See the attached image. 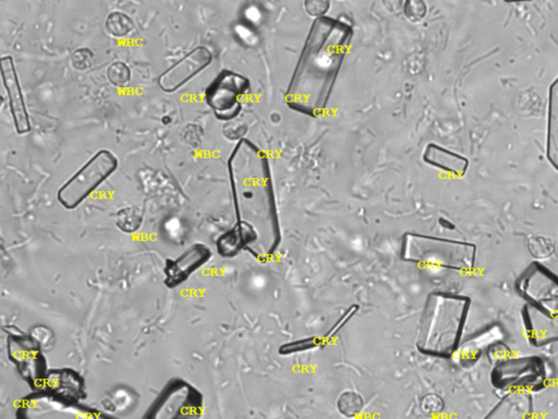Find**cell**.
Wrapping results in <instances>:
<instances>
[{"mask_svg":"<svg viewBox=\"0 0 558 419\" xmlns=\"http://www.w3.org/2000/svg\"><path fill=\"white\" fill-rule=\"evenodd\" d=\"M250 88V82L242 74L223 70L205 91V102L218 121L236 118L242 109V97Z\"/></svg>","mask_w":558,"mask_h":419,"instance_id":"cell-3","label":"cell"},{"mask_svg":"<svg viewBox=\"0 0 558 419\" xmlns=\"http://www.w3.org/2000/svg\"><path fill=\"white\" fill-rule=\"evenodd\" d=\"M426 160L432 165L456 175H463L468 167V160L465 158L438 146H433L428 149Z\"/></svg>","mask_w":558,"mask_h":419,"instance_id":"cell-11","label":"cell"},{"mask_svg":"<svg viewBox=\"0 0 558 419\" xmlns=\"http://www.w3.org/2000/svg\"><path fill=\"white\" fill-rule=\"evenodd\" d=\"M107 78L115 87L126 88L131 81L130 68L125 62H113L107 70Z\"/></svg>","mask_w":558,"mask_h":419,"instance_id":"cell-15","label":"cell"},{"mask_svg":"<svg viewBox=\"0 0 558 419\" xmlns=\"http://www.w3.org/2000/svg\"><path fill=\"white\" fill-rule=\"evenodd\" d=\"M541 363L538 359L508 360L497 366L493 373L495 385L499 387H530L540 383Z\"/></svg>","mask_w":558,"mask_h":419,"instance_id":"cell-7","label":"cell"},{"mask_svg":"<svg viewBox=\"0 0 558 419\" xmlns=\"http://www.w3.org/2000/svg\"><path fill=\"white\" fill-rule=\"evenodd\" d=\"M105 27L109 34L115 37H125L134 29L132 19L121 11L111 13L106 19Z\"/></svg>","mask_w":558,"mask_h":419,"instance_id":"cell-12","label":"cell"},{"mask_svg":"<svg viewBox=\"0 0 558 419\" xmlns=\"http://www.w3.org/2000/svg\"><path fill=\"white\" fill-rule=\"evenodd\" d=\"M143 222V214L138 207H128L117 213L116 223L123 232L134 233L140 228Z\"/></svg>","mask_w":558,"mask_h":419,"instance_id":"cell-14","label":"cell"},{"mask_svg":"<svg viewBox=\"0 0 558 419\" xmlns=\"http://www.w3.org/2000/svg\"><path fill=\"white\" fill-rule=\"evenodd\" d=\"M421 411L428 416H435L444 411V401L435 393H428L421 399Z\"/></svg>","mask_w":558,"mask_h":419,"instance_id":"cell-16","label":"cell"},{"mask_svg":"<svg viewBox=\"0 0 558 419\" xmlns=\"http://www.w3.org/2000/svg\"><path fill=\"white\" fill-rule=\"evenodd\" d=\"M468 310L463 297L436 294L426 305L421 323L418 346L430 355H450L457 348Z\"/></svg>","mask_w":558,"mask_h":419,"instance_id":"cell-1","label":"cell"},{"mask_svg":"<svg viewBox=\"0 0 558 419\" xmlns=\"http://www.w3.org/2000/svg\"><path fill=\"white\" fill-rule=\"evenodd\" d=\"M309 54L305 55V60L300 62L301 68L299 72H305L310 70V74L307 77L295 80L293 88L300 85L305 80L314 79L319 80V91L320 97L326 95V89H330V80L334 79L342 60V44H321L317 45L316 39L314 35L311 37V43L309 45ZM328 95V93H327Z\"/></svg>","mask_w":558,"mask_h":419,"instance_id":"cell-4","label":"cell"},{"mask_svg":"<svg viewBox=\"0 0 558 419\" xmlns=\"http://www.w3.org/2000/svg\"><path fill=\"white\" fill-rule=\"evenodd\" d=\"M209 256H211V250L207 246L200 244L195 245L176 261L168 263V277L170 281L177 282L178 280L182 279V273H183V279H186V276L190 272H193V270L204 263Z\"/></svg>","mask_w":558,"mask_h":419,"instance_id":"cell-9","label":"cell"},{"mask_svg":"<svg viewBox=\"0 0 558 419\" xmlns=\"http://www.w3.org/2000/svg\"><path fill=\"white\" fill-rule=\"evenodd\" d=\"M531 397L516 391L505 397L484 419H529L532 412Z\"/></svg>","mask_w":558,"mask_h":419,"instance_id":"cell-8","label":"cell"},{"mask_svg":"<svg viewBox=\"0 0 558 419\" xmlns=\"http://www.w3.org/2000/svg\"><path fill=\"white\" fill-rule=\"evenodd\" d=\"M213 55L205 46H197L172 64L158 78V87L166 93H174L195 79L211 64Z\"/></svg>","mask_w":558,"mask_h":419,"instance_id":"cell-5","label":"cell"},{"mask_svg":"<svg viewBox=\"0 0 558 419\" xmlns=\"http://www.w3.org/2000/svg\"><path fill=\"white\" fill-rule=\"evenodd\" d=\"M364 407V399L359 393L346 391L337 399L338 412L347 418L357 417Z\"/></svg>","mask_w":558,"mask_h":419,"instance_id":"cell-13","label":"cell"},{"mask_svg":"<svg viewBox=\"0 0 558 419\" xmlns=\"http://www.w3.org/2000/svg\"><path fill=\"white\" fill-rule=\"evenodd\" d=\"M94 54L89 48H79V50H74V54L71 55L70 62L74 69L78 71H85L91 68L93 64Z\"/></svg>","mask_w":558,"mask_h":419,"instance_id":"cell-17","label":"cell"},{"mask_svg":"<svg viewBox=\"0 0 558 419\" xmlns=\"http://www.w3.org/2000/svg\"><path fill=\"white\" fill-rule=\"evenodd\" d=\"M117 168L116 156L106 149L99 150L60 188L57 199L64 209H76L105 183Z\"/></svg>","mask_w":558,"mask_h":419,"instance_id":"cell-2","label":"cell"},{"mask_svg":"<svg viewBox=\"0 0 558 419\" xmlns=\"http://www.w3.org/2000/svg\"><path fill=\"white\" fill-rule=\"evenodd\" d=\"M0 64H1V78L7 93L8 104L15 131L19 135H25L31 131L30 115L27 111L25 94L15 69V62L11 56H3L0 60Z\"/></svg>","mask_w":558,"mask_h":419,"instance_id":"cell-6","label":"cell"},{"mask_svg":"<svg viewBox=\"0 0 558 419\" xmlns=\"http://www.w3.org/2000/svg\"><path fill=\"white\" fill-rule=\"evenodd\" d=\"M546 156L548 162L558 170V77L548 92L547 142Z\"/></svg>","mask_w":558,"mask_h":419,"instance_id":"cell-10","label":"cell"}]
</instances>
